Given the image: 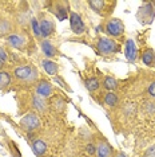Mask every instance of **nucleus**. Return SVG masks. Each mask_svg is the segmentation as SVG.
I'll return each mask as SVG.
<instances>
[{"mask_svg": "<svg viewBox=\"0 0 155 157\" xmlns=\"http://www.w3.org/2000/svg\"><path fill=\"white\" fill-rule=\"evenodd\" d=\"M147 93H149L150 97L155 98V82H151L149 85V87H147Z\"/></svg>", "mask_w": 155, "mask_h": 157, "instance_id": "obj_27", "label": "nucleus"}, {"mask_svg": "<svg viewBox=\"0 0 155 157\" xmlns=\"http://www.w3.org/2000/svg\"><path fill=\"white\" fill-rule=\"evenodd\" d=\"M55 82H58V83L60 85V86H63V87H66V89H67V85H66V82H64V81H62V79H60V78H59V77H55Z\"/></svg>", "mask_w": 155, "mask_h": 157, "instance_id": "obj_29", "label": "nucleus"}, {"mask_svg": "<svg viewBox=\"0 0 155 157\" xmlns=\"http://www.w3.org/2000/svg\"><path fill=\"white\" fill-rule=\"evenodd\" d=\"M36 94H38V97L41 98V99L50 97V95L52 94V86L50 85V82L41 81L40 83L36 86Z\"/></svg>", "mask_w": 155, "mask_h": 157, "instance_id": "obj_8", "label": "nucleus"}, {"mask_svg": "<svg viewBox=\"0 0 155 157\" xmlns=\"http://www.w3.org/2000/svg\"><path fill=\"white\" fill-rule=\"evenodd\" d=\"M126 58H127L130 62H134L136 59V47H135V43L134 40L128 39L126 42Z\"/></svg>", "mask_w": 155, "mask_h": 157, "instance_id": "obj_11", "label": "nucleus"}, {"mask_svg": "<svg viewBox=\"0 0 155 157\" xmlns=\"http://www.w3.org/2000/svg\"><path fill=\"white\" fill-rule=\"evenodd\" d=\"M52 6H55V8L52 10L54 13L56 15L59 20H64L67 19V15H68V8L66 7V3H52Z\"/></svg>", "mask_w": 155, "mask_h": 157, "instance_id": "obj_9", "label": "nucleus"}, {"mask_svg": "<svg viewBox=\"0 0 155 157\" xmlns=\"http://www.w3.org/2000/svg\"><path fill=\"white\" fill-rule=\"evenodd\" d=\"M116 157H126V156L123 155V153H118V156H116Z\"/></svg>", "mask_w": 155, "mask_h": 157, "instance_id": "obj_31", "label": "nucleus"}, {"mask_svg": "<svg viewBox=\"0 0 155 157\" xmlns=\"http://www.w3.org/2000/svg\"><path fill=\"white\" fill-rule=\"evenodd\" d=\"M142 60L146 66L155 69V51L153 48H146L142 54Z\"/></svg>", "mask_w": 155, "mask_h": 157, "instance_id": "obj_10", "label": "nucleus"}, {"mask_svg": "<svg viewBox=\"0 0 155 157\" xmlns=\"http://www.w3.org/2000/svg\"><path fill=\"white\" fill-rule=\"evenodd\" d=\"M31 27H32V31H34V34H35V36H41V33H40V27H39V23H38V20L35 19V17H32L31 19Z\"/></svg>", "mask_w": 155, "mask_h": 157, "instance_id": "obj_24", "label": "nucleus"}, {"mask_svg": "<svg viewBox=\"0 0 155 157\" xmlns=\"http://www.w3.org/2000/svg\"><path fill=\"white\" fill-rule=\"evenodd\" d=\"M41 65H43L44 70L47 71L50 75H55V74H58V65H56L55 62H52L50 59H44L43 62H41Z\"/></svg>", "mask_w": 155, "mask_h": 157, "instance_id": "obj_17", "label": "nucleus"}, {"mask_svg": "<svg viewBox=\"0 0 155 157\" xmlns=\"http://www.w3.org/2000/svg\"><path fill=\"white\" fill-rule=\"evenodd\" d=\"M88 4L90 7L94 10L96 13H100V15H104V12H103V8L106 6H108L110 3H107V2H102V0H90L88 2Z\"/></svg>", "mask_w": 155, "mask_h": 157, "instance_id": "obj_16", "label": "nucleus"}, {"mask_svg": "<svg viewBox=\"0 0 155 157\" xmlns=\"http://www.w3.org/2000/svg\"><path fill=\"white\" fill-rule=\"evenodd\" d=\"M104 33H107L111 36H121L124 33V24L119 19H111L106 23Z\"/></svg>", "mask_w": 155, "mask_h": 157, "instance_id": "obj_5", "label": "nucleus"}, {"mask_svg": "<svg viewBox=\"0 0 155 157\" xmlns=\"http://www.w3.org/2000/svg\"><path fill=\"white\" fill-rule=\"evenodd\" d=\"M32 151L38 157H43V155H45L47 152V144L41 140H36L32 142Z\"/></svg>", "mask_w": 155, "mask_h": 157, "instance_id": "obj_14", "label": "nucleus"}, {"mask_svg": "<svg viewBox=\"0 0 155 157\" xmlns=\"http://www.w3.org/2000/svg\"><path fill=\"white\" fill-rule=\"evenodd\" d=\"M7 58H8V54H7V51H5V48H3V47H0V59H3L5 62Z\"/></svg>", "mask_w": 155, "mask_h": 157, "instance_id": "obj_28", "label": "nucleus"}, {"mask_svg": "<svg viewBox=\"0 0 155 157\" xmlns=\"http://www.w3.org/2000/svg\"><path fill=\"white\" fill-rule=\"evenodd\" d=\"M20 126H22L27 133L32 134L40 128V120H39V117L35 113H30L22 118V121H20Z\"/></svg>", "mask_w": 155, "mask_h": 157, "instance_id": "obj_4", "label": "nucleus"}, {"mask_svg": "<svg viewBox=\"0 0 155 157\" xmlns=\"http://www.w3.org/2000/svg\"><path fill=\"white\" fill-rule=\"evenodd\" d=\"M111 153H112L111 146L106 141L100 142V144L96 146V157H111Z\"/></svg>", "mask_w": 155, "mask_h": 157, "instance_id": "obj_12", "label": "nucleus"}, {"mask_svg": "<svg viewBox=\"0 0 155 157\" xmlns=\"http://www.w3.org/2000/svg\"><path fill=\"white\" fill-rule=\"evenodd\" d=\"M70 24H71V30L75 34L80 35L84 33V23L82 17L78 15L76 12H70Z\"/></svg>", "mask_w": 155, "mask_h": 157, "instance_id": "obj_6", "label": "nucleus"}, {"mask_svg": "<svg viewBox=\"0 0 155 157\" xmlns=\"http://www.w3.org/2000/svg\"><path fill=\"white\" fill-rule=\"evenodd\" d=\"M144 110H146L149 114L155 113V103L151 102V101H147L146 103H144Z\"/></svg>", "mask_w": 155, "mask_h": 157, "instance_id": "obj_25", "label": "nucleus"}, {"mask_svg": "<svg viewBox=\"0 0 155 157\" xmlns=\"http://www.w3.org/2000/svg\"><path fill=\"white\" fill-rule=\"evenodd\" d=\"M32 105H34V108L36 109V110H39V112H43V110L45 109V103H44V101L41 98H39L38 95L36 97H34V99H32Z\"/></svg>", "mask_w": 155, "mask_h": 157, "instance_id": "obj_22", "label": "nucleus"}, {"mask_svg": "<svg viewBox=\"0 0 155 157\" xmlns=\"http://www.w3.org/2000/svg\"><path fill=\"white\" fill-rule=\"evenodd\" d=\"M103 86L107 89V90H114L118 86V82H116L112 77H106L103 81Z\"/></svg>", "mask_w": 155, "mask_h": 157, "instance_id": "obj_21", "label": "nucleus"}, {"mask_svg": "<svg viewBox=\"0 0 155 157\" xmlns=\"http://www.w3.org/2000/svg\"><path fill=\"white\" fill-rule=\"evenodd\" d=\"M96 47H98V51H99L102 55H110V54L118 52L119 48H121V46L110 38L100 36L96 42Z\"/></svg>", "mask_w": 155, "mask_h": 157, "instance_id": "obj_2", "label": "nucleus"}, {"mask_svg": "<svg viewBox=\"0 0 155 157\" xmlns=\"http://www.w3.org/2000/svg\"><path fill=\"white\" fill-rule=\"evenodd\" d=\"M39 27H40V33H41V36H50L51 34H54L55 31V24L51 19L48 17H41V20L39 22Z\"/></svg>", "mask_w": 155, "mask_h": 157, "instance_id": "obj_7", "label": "nucleus"}, {"mask_svg": "<svg viewBox=\"0 0 155 157\" xmlns=\"http://www.w3.org/2000/svg\"><path fill=\"white\" fill-rule=\"evenodd\" d=\"M99 81H98V78H88V79L86 81V87L90 91H95L99 89Z\"/></svg>", "mask_w": 155, "mask_h": 157, "instance_id": "obj_20", "label": "nucleus"}, {"mask_svg": "<svg viewBox=\"0 0 155 157\" xmlns=\"http://www.w3.org/2000/svg\"><path fill=\"white\" fill-rule=\"evenodd\" d=\"M3 66H4V60L0 59V69H3Z\"/></svg>", "mask_w": 155, "mask_h": 157, "instance_id": "obj_30", "label": "nucleus"}, {"mask_svg": "<svg viewBox=\"0 0 155 157\" xmlns=\"http://www.w3.org/2000/svg\"><path fill=\"white\" fill-rule=\"evenodd\" d=\"M143 157H155V145L153 146H150L149 149H147L146 152H144V155Z\"/></svg>", "mask_w": 155, "mask_h": 157, "instance_id": "obj_26", "label": "nucleus"}, {"mask_svg": "<svg viewBox=\"0 0 155 157\" xmlns=\"http://www.w3.org/2000/svg\"><path fill=\"white\" fill-rule=\"evenodd\" d=\"M38 70L34 69L31 66H19L16 67L15 71H13V75H15L16 79L27 82L28 85H32L36 82L38 79Z\"/></svg>", "mask_w": 155, "mask_h": 157, "instance_id": "obj_1", "label": "nucleus"}, {"mask_svg": "<svg viewBox=\"0 0 155 157\" xmlns=\"http://www.w3.org/2000/svg\"><path fill=\"white\" fill-rule=\"evenodd\" d=\"M8 43L11 44L13 48L23 50V47H24V39H23V36H20L19 34H11L8 36Z\"/></svg>", "mask_w": 155, "mask_h": 157, "instance_id": "obj_13", "label": "nucleus"}, {"mask_svg": "<svg viewBox=\"0 0 155 157\" xmlns=\"http://www.w3.org/2000/svg\"><path fill=\"white\" fill-rule=\"evenodd\" d=\"M9 30H11V24L7 22V20H0V35L8 34Z\"/></svg>", "mask_w": 155, "mask_h": 157, "instance_id": "obj_23", "label": "nucleus"}, {"mask_svg": "<svg viewBox=\"0 0 155 157\" xmlns=\"http://www.w3.org/2000/svg\"><path fill=\"white\" fill-rule=\"evenodd\" d=\"M155 16V7L153 3H144L136 12V17L142 24H149L154 20Z\"/></svg>", "mask_w": 155, "mask_h": 157, "instance_id": "obj_3", "label": "nucleus"}, {"mask_svg": "<svg viewBox=\"0 0 155 157\" xmlns=\"http://www.w3.org/2000/svg\"><path fill=\"white\" fill-rule=\"evenodd\" d=\"M104 103L107 106H115L116 103H118V97H116V94L114 93L108 91L104 94Z\"/></svg>", "mask_w": 155, "mask_h": 157, "instance_id": "obj_19", "label": "nucleus"}, {"mask_svg": "<svg viewBox=\"0 0 155 157\" xmlns=\"http://www.w3.org/2000/svg\"><path fill=\"white\" fill-rule=\"evenodd\" d=\"M11 83V77L7 71H0V90L8 87V85Z\"/></svg>", "mask_w": 155, "mask_h": 157, "instance_id": "obj_18", "label": "nucleus"}, {"mask_svg": "<svg viewBox=\"0 0 155 157\" xmlns=\"http://www.w3.org/2000/svg\"><path fill=\"white\" fill-rule=\"evenodd\" d=\"M41 50H43V52H44V55L45 56H48V58H52V56H55L56 55V48L52 46V43L50 40H43L41 42Z\"/></svg>", "mask_w": 155, "mask_h": 157, "instance_id": "obj_15", "label": "nucleus"}]
</instances>
